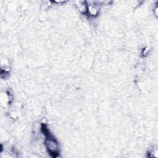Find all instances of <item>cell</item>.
Instances as JSON below:
<instances>
[{
    "instance_id": "1",
    "label": "cell",
    "mask_w": 158,
    "mask_h": 158,
    "mask_svg": "<svg viewBox=\"0 0 158 158\" xmlns=\"http://www.w3.org/2000/svg\"><path fill=\"white\" fill-rule=\"evenodd\" d=\"M45 143L49 154L52 157L57 156L59 154L58 144L55 139L52 137L49 136L46 138Z\"/></svg>"
}]
</instances>
